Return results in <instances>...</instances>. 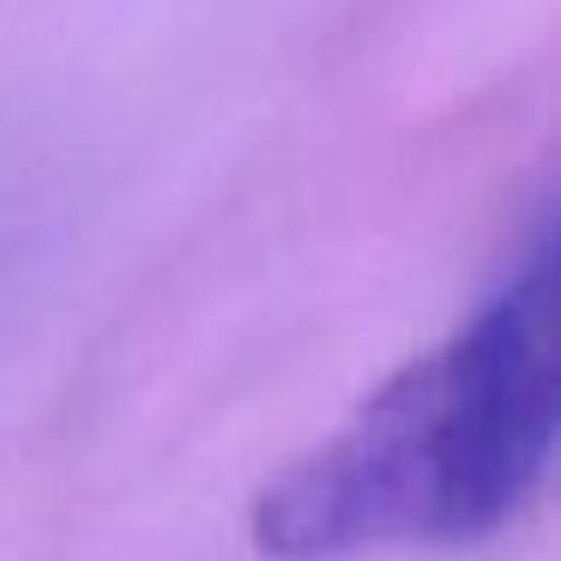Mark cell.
Returning <instances> with one entry per match:
<instances>
[{
  "instance_id": "1",
  "label": "cell",
  "mask_w": 561,
  "mask_h": 561,
  "mask_svg": "<svg viewBox=\"0 0 561 561\" xmlns=\"http://www.w3.org/2000/svg\"><path fill=\"white\" fill-rule=\"evenodd\" d=\"M556 428V224L543 211L471 320L272 477L248 531L266 561L477 543L543 489Z\"/></svg>"
}]
</instances>
